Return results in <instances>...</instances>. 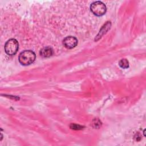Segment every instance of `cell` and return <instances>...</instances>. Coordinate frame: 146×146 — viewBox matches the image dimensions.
Instances as JSON below:
<instances>
[{
    "instance_id": "cell-1",
    "label": "cell",
    "mask_w": 146,
    "mask_h": 146,
    "mask_svg": "<svg viewBox=\"0 0 146 146\" xmlns=\"http://www.w3.org/2000/svg\"><path fill=\"white\" fill-rule=\"evenodd\" d=\"M35 59V53L30 50H25L20 53L18 58L19 63L23 66H27L33 63Z\"/></svg>"
},
{
    "instance_id": "cell-2",
    "label": "cell",
    "mask_w": 146,
    "mask_h": 146,
    "mask_svg": "<svg viewBox=\"0 0 146 146\" xmlns=\"http://www.w3.org/2000/svg\"><path fill=\"white\" fill-rule=\"evenodd\" d=\"M19 48V43L18 41L15 39H9L5 44V51L6 53L9 55H15Z\"/></svg>"
},
{
    "instance_id": "cell-3",
    "label": "cell",
    "mask_w": 146,
    "mask_h": 146,
    "mask_svg": "<svg viewBox=\"0 0 146 146\" xmlns=\"http://www.w3.org/2000/svg\"><path fill=\"white\" fill-rule=\"evenodd\" d=\"M92 13L96 16L103 15L107 10L106 6L101 1H95L93 2L90 6Z\"/></svg>"
},
{
    "instance_id": "cell-4",
    "label": "cell",
    "mask_w": 146,
    "mask_h": 146,
    "mask_svg": "<svg viewBox=\"0 0 146 146\" xmlns=\"http://www.w3.org/2000/svg\"><path fill=\"white\" fill-rule=\"evenodd\" d=\"M63 44L67 48L71 49L76 47L78 44V40L73 36H68L63 39Z\"/></svg>"
},
{
    "instance_id": "cell-5",
    "label": "cell",
    "mask_w": 146,
    "mask_h": 146,
    "mask_svg": "<svg viewBox=\"0 0 146 146\" xmlns=\"http://www.w3.org/2000/svg\"><path fill=\"white\" fill-rule=\"evenodd\" d=\"M53 50L50 47H45L40 51V55L43 58H48L53 54Z\"/></svg>"
},
{
    "instance_id": "cell-6",
    "label": "cell",
    "mask_w": 146,
    "mask_h": 146,
    "mask_svg": "<svg viewBox=\"0 0 146 146\" xmlns=\"http://www.w3.org/2000/svg\"><path fill=\"white\" fill-rule=\"evenodd\" d=\"M119 65L121 68L125 69L129 67V62L126 59H121L119 62Z\"/></svg>"
}]
</instances>
